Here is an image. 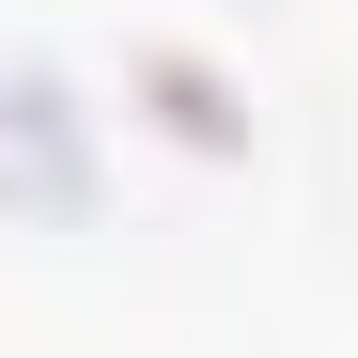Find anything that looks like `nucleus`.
<instances>
[{"mask_svg": "<svg viewBox=\"0 0 358 358\" xmlns=\"http://www.w3.org/2000/svg\"><path fill=\"white\" fill-rule=\"evenodd\" d=\"M0 203L47 218V234H94V125L63 78H16L0 94Z\"/></svg>", "mask_w": 358, "mask_h": 358, "instance_id": "1", "label": "nucleus"}, {"mask_svg": "<svg viewBox=\"0 0 358 358\" xmlns=\"http://www.w3.org/2000/svg\"><path fill=\"white\" fill-rule=\"evenodd\" d=\"M141 125H156L171 156L234 171V156H250V78H234V63H203V47H141Z\"/></svg>", "mask_w": 358, "mask_h": 358, "instance_id": "2", "label": "nucleus"}]
</instances>
